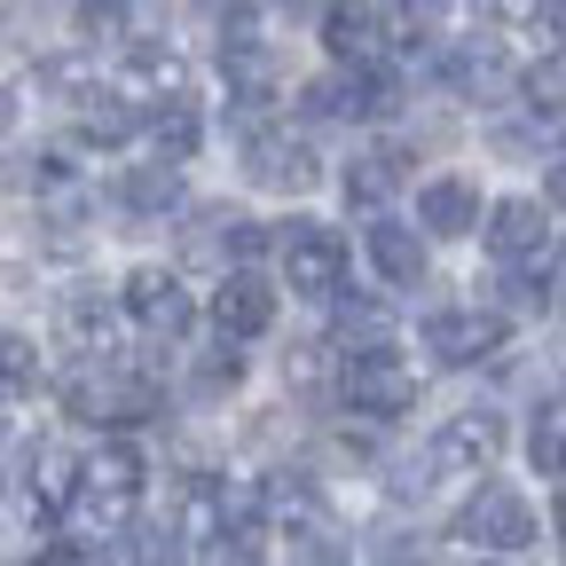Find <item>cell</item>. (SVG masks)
Listing matches in <instances>:
<instances>
[{"mask_svg": "<svg viewBox=\"0 0 566 566\" xmlns=\"http://www.w3.org/2000/svg\"><path fill=\"white\" fill-rule=\"evenodd\" d=\"M142 504V457L126 441H103L87 464H80V495H71V520H80V535H118Z\"/></svg>", "mask_w": 566, "mask_h": 566, "instance_id": "6da1fadb", "label": "cell"}, {"mask_svg": "<svg viewBox=\"0 0 566 566\" xmlns=\"http://www.w3.org/2000/svg\"><path fill=\"white\" fill-rule=\"evenodd\" d=\"M338 401L354 417H409L417 409V370L394 354H346L338 363Z\"/></svg>", "mask_w": 566, "mask_h": 566, "instance_id": "7a4b0ae2", "label": "cell"}, {"mask_svg": "<svg viewBox=\"0 0 566 566\" xmlns=\"http://www.w3.org/2000/svg\"><path fill=\"white\" fill-rule=\"evenodd\" d=\"M134 126H142V111H134V103H126L118 87H111V95H95V103L80 111V134L95 142V150H118V142H126Z\"/></svg>", "mask_w": 566, "mask_h": 566, "instance_id": "44dd1931", "label": "cell"}, {"mask_svg": "<svg viewBox=\"0 0 566 566\" xmlns=\"http://www.w3.org/2000/svg\"><path fill=\"white\" fill-rule=\"evenodd\" d=\"M424 354H441L449 370L495 363V354H504V315H488V307H441L433 323H424Z\"/></svg>", "mask_w": 566, "mask_h": 566, "instance_id": "8992f818", "label": "cell"}, {"mask_svg": "<svg viewBox=\"0 0 566 566\" xmlns=\"http://www.w3.org/2000/svg\"><path fill=\"white\" fill-rule=\"evenodd\" d=\"M275 252H283V275H292V292H307V300H338V283H346V237L338 229H323V221H292L275 237Z\"/></svg>", "mask_w": 566, "mask_h": 566, "instance_id": "3957f363", "label": "cell"}, {"mask_svg": "<svg viewBox=\"0 0 566 566\" xmlns=\"http://www.w3.org/2000/svg\"><path fill=\"white\" fill-rule=\"evenodd\" d=\"M543 189H551V205H566V158H551V174H543Z\"/></svg>", "mask_w": 566, "mask_h": 566, "instance_id": "f1b7e54d", "label": "cell"}, {"mask_svg": "<svg viewBox=\"0 0 566 566\" xmlns=\"http://www.w3.org/2000/svg\"><path fill=\"white\" fill-rule=\"evenodd\" d=\"M118 197H126V212H166V205L181 197V174H174V166H134Z\"/></svg>", "mask_w": 566, "mask_h": 566, "instance_id": "cb8c5ba5", "label": "cell"}, {"mask_svg": "<svg viewBox=\"0 0 566 566\" xmlns=\"http://www.w3.org/2000/svg\"><path fill=\"white\" fill-rule=\"evenodd\" d=\"M495 457H504V417L495 409H464V417H449L441 433H433V472H449V480H480Z\"/></svg>", "mask_w": 566, "mask_h": 566, "instance_id": "5b68a950", "label": "cell"}, {"mask_svg": "<svg viewBox=\"0 0 566 566\" xmlns=\"http://www.w3.org/2000/svg\"><path fill=\"white\" fill-rule=\"evenodd\" d=\"M24 495H32L40 512L71 504V495H80V464H71L63 449H32V457H24Z\"/></svg>", "mask_w": 566, "mask_h": 566, "instance_id": "ac0fdd59", "label": "cell"}, {"mask_svg": "<svg viewBox=\"0 0 566 566\" xmlns=\"http://www.w3.org/2000/svg\"><path fill=\"white\" fill-rule=\"evenodd\" d=\"M551 292H558V307H566V244H558V268H551Z\"/></svg>", "mask_w": 566, "mask_h": 566, "instance_id": "f546056e", "label": "cell"}, {"mask_svg": "<svg viewBox=\"0 0 566 566\" xmlns=\"http://www.w3.org/2000/svg\"><path fill=\"white\" fill-rule=\"evenodd\" d=\"M212 323H221V338L237 346V338H260L268 323H275V292L252 275V268H237L221 292H212Z\"/></svg>", "mask_w": 566, "mask_h": 566, "instance_id": "8fae6325", "label": "cell"}, {"mask_svg": "<svg viewBox=\"0 0 566 566\" xmlns=\"http://www.w3.org/2000/svg\"><path fill=\"white\" fill-rule=\"evenodd\" d=\"M118 307H126V315H134L142 331H158V338H174V331L189 323V283H181L174 268H158V260H150V268H134V275H126V292H118Z\"/></svg>", "mask_w": 566, "mask_h": 566, "instance_id": "52a82bcc", "label": "cell"}, {"mask_svg": "<svg viewBox=\"0 0 566 566\" xmlns=\"http://www.w3.org/2000/svg\"><path fill=\"white\" fill-rule=\"evenodd\" d=\"M394 189H401V158H394V150H363V158L346 166V205L386 212V205H394Z\"/></svg>", "mask_w": 566, "mask_h": 566, "instance_id": "e0dca14e", "label": "cell"}, {"mask_svg": "<svg viewBox=\"0 0 566 566\" xmlns=\"http://www.w3.org/2000/svg\"><path fill=\"white\" fill-rule=\"evenodd\" d=\"M527 464H535L543 480H566V401H551V409L535 417V433H527Z\"/></svg>", "mask_w": 566, "mask_h": 566, "instance_id": "7402d4cb", "label": "cell"}, {"mask_svg": "<svg viewBox=\"0 0 566 566\" xmlns=\"http://www.w3.org/2000/svg\"><path fill=\"white\" fill-rule=\"evenodd\" d=\"M40 95L87 111L95 95H111V87H103V55H95V48H63V55H48V63H40Z\"/></svg>", "mask_w": 566, "mask_h": 566, "instance_id": "9a60e30c", "label": "cell"}, {"mask_svg": "<svg viewBox=\"0 0 566 566\" xmlns=\"http://www.w3.org/2000/svg\"><path fill=\"white\" fill-rule=\"evenodd\" d=\"M63 338H71L80 363H111V354H118V307L103 292H71L63 300Z\"/></svg>", "mask_w": 566, "mask_h": 566, "instance_id": "4fadbf2b", "label": "cell"}, {"mask_svg": "<svg viewBox=\"0 0 566 566\" xmlns=\"http://www.w3.org/2000/svg\"><path fill=\"white\" fill-rule=\"evenodd\" d=\"M283 558H292V566H346V543H338L323 520H292V535H283Z\"/></svg>", "mask_w": 566, "mask_h": 566, "instance_id": "603a6c76", "label": "cell"}, {"mask_svg": "<svg viewBox=\"0 0 566 566\" xmlns=\"http://www.w3.org/2000/svg\"><path fill=\"white\" fill-rule=\"evenodd\" d=\"M457 535L472 543V551H488V558H504V551H520V543H535V512H527V495L520 488H480L472 504L457 512Z\"/></svg>", "mask_w": 566, "mask_h": 566, "instance_id": "277c9868", "label": "cell"}, {"mask_svg": "<svg viewBox=\"0 0 566 566\" xmlns=\"http://www.w3.org/2000/svg\"><path fill=\"white\" fill-rule=\"evenodd\" d=\"M386 32H401V9H331V17H323V48H331L346 71H378Z\"/></svg>", "mask_w": 566, "mask_h": 566, "instance_id": "9c48e42d", "label": "cell"}, {"mask_svg": "<svg viewBox=\"0 0 566 566\" xmlns=\"http://www.w3.org/2000/svg\"><path fill=\"white\" fill-rule=\"evenodd\" d=\"M40 386V346L24 331H0V394H32Z\"/></svg>", "mask_w": 566, "mask_h": 566, "instance_id": "484cf974", "label": "cell"}, {"mask_svg": "<svg viewBox=\"0 0 566 566\" xmlns=\"http://www.w3.org/2000/svg\"><path fill=\"white\" fill-rule=\"evenodd\" d=\"M370 260H378L386 283H401V292H409V283H424V237L401 229V221H378V229H370Z\"/></svg>", "mask_w": 566, "mask_h": 566, "instance_id": "2e32d148", "label": "cell"}, {"mask_svg": "<svg viewBox=\"0 0 566 566\" xmlns=\"http://www.w3.org/2000/svg\"><path fill=\"white\" fill-rule=\"evenodd\" d=\"M118 95L126 103H158V111H197L189 103V63L174 48H134V63L118 71Z\"/></svg>", "mask_w": 566, "mask_h": 566, "instance_id": "30bf717a", "label": "cell"}, {"mask_svg": "<svg viewBox=\"0 0 566 566\" xmlns=\"http://www.w3.org/2000/svg\"><path fill=\"white\" fill-rule=\"evenodd\" d=\"M181 558H189V543L174 527H134V543H126V566H181Z\"/></svg>", "mask_w": 566, "mask_h": 566, "instance_id": "4316f807", "label": "cell"}, {"mask_svg": "<svg viewBox=\"0 0 566 566\" xmlns=\"http://www.w3.org/2000/svg\"><path fill=\"white\" fill-rule=\"evenodd\" d=\"M520 95L535 118H566V48H543L527 71H520Z\"/></svg>", "mask_w": 566, "mask_h": 566, "instance_id": "ffe728a7", "label": "cell"}, {"mask_svg": "<svg viewBox=\"0 0 566 566\" xmlns=\"http://www.w3.org/2000/svg\"><path fill=\"white\" fill-rule=\"evenodd\" d=\"M331 331H338V346H346V354H386L394 315H386V307H370V300H338Z\"/></svg>", "mask_w": 566, "mask_h": 566, "instance_id": "d6986e66", "label": "cell"}, {"mask_svg": "<svg viewBox=\"0 0 566 566\" xmlns=\"http://www.w3.org/2000/svg\"><path fill=\"white\" fill-rule=\"evenodd\" d=\"M71 24H80V32H126L134 17H126V9H80V17H71Z\"/></svg>", "mask_w": 566, "mask_h": 566, "instance_id": "83f0119b", "label": "cell"}, {"mask_svg": "<svg viewBox=\"0 0 566 566\" xmlns=\"http://www.w3.org/2000/svg\"><path fill=\"white\" fill-rule=\"evenodd\" d=\"M551 527H558V543H566V488H558V504H551Z\"/></svg>", "mask_w": 566, "mask_h": 566, "instance_id": "1f68e13d", "label": "cell"}, {"mask_svg": "<svg viewBox=\"0 0 566 566\" xmlns=\"http://www.w3.org/2000/svg\"><path fill=\"white\" fill-rule=\"evenodd\" d=\"M9 126H17V95H9V87H0V134H9Z\"/></svg>", "mask_w": 566, "mask_h": 566, "instance_id": "4dcf8cb0", "label": "cell"}, {"mask_svg": "<svg viewBox=\"0 0 566 566\" xmlns=\"http://www.w3.org/2000/svg\"><path fill=\"white\" fill-rule=\"evenodd\" d=\"M480 566H504V558H480Z\"/></svg>", "mask_w": 566, "mask_h": 566, "instance_id": "e575fe53", "label": "cell"}, {"mask_svg": "<svg viewBox=\"0 0 566 566\" xmlns=\"http://www.w3.org/2000/svg\"><path fill=\"white\" fill-rule=\"evenodd\" d=\"M488 252L495 260H512V268H527L535 252H543V205L535 197H504V205H488Z\"/></svg>", "mask_w": 566, "mask_h": 566, "instance_id": "7c38bea8", "label": "cell"}, {"mask_svg": "<svg viewBox=\"0 0 566 566\" xmlns=\"http://www.w3.org/2000/svg\"><path fill=\"white\" fill-rule=\"evenodd\" d=\"M0 441H9V417H0Z\"/></svg>", "mask_w": 566, "mask_h": 566, "instance_id": "836d02e7", "label": "cell"}, {"mask_svg": "<svg viewBox=\"0 0 566 566\" xmlns=\"http://www.w3.org/2000/svg\"><path fill=\"white\" fill-rule=\"evenodd\" d=\"M417 229H433V237H472L480 229V189L441 174V181H424L417 189Z\"/></svg>", "mask_w": 566, "mask_h": 566, "instance_id": "5bb4252c", "label": "cell"}, {"mask_svg": "<svg viewBox=\"0 0 566 566\" xmlns=\"http://www.w3.org/2000/svg\"><path fill=\"white\" fill-rule=\"evenodd\" d=\"M244 158H252V181H260V189H283V197H300V189L323 181V158L307 150V134H283V126H275V134H252Z\"/></svg>", "mask_w": 566, "mask_h": 566, "instance_id": "ba28073f", "label": "cell"}, {"mask_svg": "<svg viewBox=\"0 0 566 566\" xmlns=\"http://www.w3.org/2000/svg\"><path fill=\"white\" fill-rule=\"evenodd\" d=\"M394 566H424V558H394Z\"/></svg>", "mask_w": 566, "mask_h": 566, "instance_id": "d6a6232c", "label": "cell"}, {"mask_svg": "<svg viewBox=\"0 0 566 566\" xmlns=\"http://www.w3.org/2000/svg\"><path fill=\"white\" fill-rule=\"evenodd\" d=\"M150 142H158V166L181 174V166L197 158V111H158V118H150Z\"/></svg>", "mask_w": 566, "mask_h": 566, "instance_id": "d4e9b609", "label": "cell"}]
</instances>
